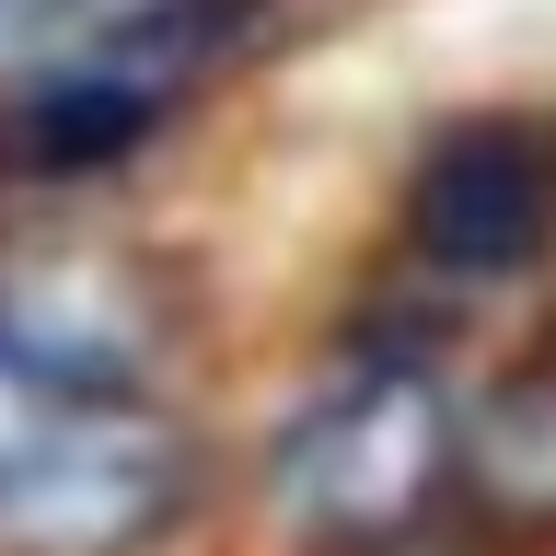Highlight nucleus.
<instances>
[{
	"instance_id": "obj_3",
	"label": "nucleus",
	"mask_w": 556,
	"mask_h": 556,
	"mask_svg": "<svg viewBox=\"0 0 556 556\" xmlns=\"http://www.w3.org/2000/svg\"><path fill=\"white\" fill-rule=\"evenodd\" d=\"M556 243V139L521 116H464L406 174V255L441 278H521Z\"/></svg>"
},
{
	"instance_id": "obj_2",
	"label": "nucleus",
	"mask_w": 556,
	"mask_h": 556,
	"mask_svg": "<svg viewBox=\"0 0 556 556\" xmlns=\"http://www.w3.org/2000/svg\"><path fill=\"white\" fill-rule=\"evenodd\" d=\"M186 498V441L139 394H104L0 486V545L24 556H128Z\"/></svg>"
},
{
	"instance_id": "obj_5",
	"label": "nucleus",
	"mask_w": 556,
	"mask_h": 556,
	"mask_svg": "<svg viewBox=\"0 0 556 556\" xmlns=\"http://www.w3.org/2000/svg\"><path fill=\"white\" fill-rule=\"evenodd\" d=\"M163 12H198V0H0V70L93 59L116 35H151Z\"/></svg>"
},
{
	"instance_id": "obj_4",
	"label": "nucleus",
	"mask_w": 556,
	"mask_h": 556,
	"mask_svg": "<svg viewBox=\"0 0 556 556\" xmlns=\"http://www.w3.org/2000/svg\"><path fill=\"white\" fill-rule=\"evenodd\" d=\"M151 116H163V81L151 70H70L59 93L35 104V151L47 163H104V151L151 139Z\"/></svg>"
},
{
	"instance_id": "obj_1",
	"label": "nucleus",
	"mask_w": 556,
	"mask_h": 556,
	"mask_svg": "<svg viewBox=\"0 0 556 556\" xmlns=\"http://www.w3.org/2000/svg\"><path fill=\"white\" fill-rule=\"evenodd\" d=\"M452 394L406 359H382V371H348L325 382L267 452V498L290 533L313 545H382V533H406L429 498L452 486Z\"/></svg>"
}]
</instances>
